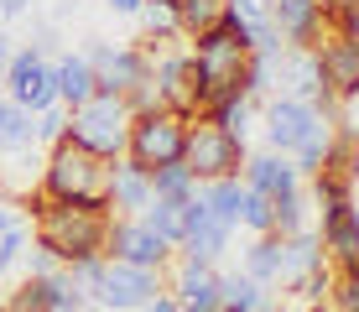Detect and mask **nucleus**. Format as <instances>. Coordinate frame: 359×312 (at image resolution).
I'll return each mask as SVG.
<instances>
[{"instance_id":"23","label":"nucleus","mask_w":359,"mask_h":312,"mask_svg":"<svg viewBox=\"0 0 359 312\" xmlns=\"http://www.w3.org/2000/svg\"><path fill=\"white\" fill-rule=\"evenodd\" d=\"M229 245H234V229L208 214L203 224H198V229H188V240L177 245V255H182V260H203V266H224Z\"/></svg>"},{"instance_id":"7","label":"nucleus","mask_w":359,"mask_h":312,"mask_svg":"<svg viewBox=\"0 0 359 312\" xmlns=\"http://www.w3.org/2000/svg\"><path fill=\"white\" fill-rule=\"evenodd\" d=\"M79 53L89 57V68L99 73V94L130 99L135 89L151 83V53H146V47H115V42H104V36H89Z\"/></svg>"},{"instance_id":"20","label":"nucleus","mask_w":359,"mask_h":312,"mask_svg":"<svg viewBox=\"0 0 359 312\" xmlns=\"http://www.w3.org/2000/svg\"><path fill=\"white\" fill-rule=\"evenodd\" d=\"M333 146H339V120H333V115H318L313 125H307L302 146H297V151H292V161H297V172H302V182H307V177H318V172L328 167Z\"/></svg>"},{"instance_id":"9","label":"nucleus","mask_w":359,"mask_h":312,"mask_svg":"<svg viewBox=\"0 0 359 312\" xmlns=\"http://www.w3.org/2000/svg\"><path fill=\"white\" fill-rule=\"evenodd\" d=\"M104 255H109V260H126V266L167 271L172 260H177V250H172L156 229H146V219H141V214H130V219H109Z\"/></svg>"},{"instance_id":"37","label":"nucleus","mask_w":359,"mask_h":312,"mask_svg":"<svg viewBox=\"0 0 359 312\" xmlns=\"http://www.w3.org/2000/svg\"><path fill=\"white\" fill-rule=\"evenodd\" d=\"M32 47H36V53H47V57H57V53H63L57 21H36V27H32Z\"/></svg>"},{"instance_id":"43","label":"nucleus","mask_w":359,"mask_h":312,"mask_svg":"<svg viewBox=\"0 0 359 312\" xmlns=\"http://www.w3.org/2000/svg\"><path fill=\"white\" fill-rule=\"evenodd\" d=\"M141 312H182V307H177V302H172V297L162 292V297H151V302H146Z\"/></svg>"},{"instance_id":"5","label":"nucleus","mask_w":359,"mask_h":312,"mask_svg":"<svg viewBox=\"0 0 359 312\" xmlns=\"http://www.w3.org/2000/svg\"><path fill=\"white\" fill-rule=\"evenodd\" d=\"M245 156H250V146L234 141V135H224L214 120L198 115L188 125V151H182V167L193 172L198 182H219V177H240Z\"/></svg>"},{"instance_id":"29","label":"nucleus","mask_w":359,"mask_h":312,"mask_svg":"<svg viewBox=\"0 0 359 312\" xmlns=\"http://www.w3.org/2000/svg\"><path fill=\"white\" fill-rule=\"evenodd\" d=\"M151 193L156 198H172V203H188V198L198 193V177L182 167V161H167V167L151 172Z\"/></svg>"},{"instance_id":"11","label":"nucleus","mask_w":359,"mask_h":312,"mask_svg":"<svg viewBox=\"0 0 359 312\" xmlns=\"http://www.w3.org/2000/svg\"><path fill=\"white\" fill-rule=\"evenodd\" d=\"M318 120V109L313 104H302V99H292V94H271L266 104H261V135H266V151H281V156H292L297 146H302V135H307V125Z\"/></svg>"},{"instance_id":"16","label":"nucleus","mask_w":359,"mask_h":312,"mask_svg":"<svg viewBox=\"0 0 359 312\" xmlns=\"http://www.w3.org/2000/svg\"><path fill=\"white\" fill-rule=\"evenodd\" d=\"M318 62H323V83L339 99H354L359 94V36L328 32L323 42H318Z\"/></svg>"},{"instance_id":"33","label":"nucleus","mask_w":359,"mask_h":312,"mask_svg":"<svg viewBox=\"0 0 359 312\" xmlns=\"http://www.w3.org/2000/svg\"><path fill=\"white\" fill-rule=\"evenodd\" d=\"M63 135H68V109L63 104H47V109H36V115H32V141L42 146V151H47V146H57Z\"/></svg>"},{"instance_id":"40","label":"nucleus","mask_w":359,"mask_h":312,"mask_svg":"<svg viewBox=\"0 0 359 312\" xmlns=\"http://www.w3.org/2000/svg\"><path fill=\"white\" fill-rule=\"evenodd\" d=\"M32 6H36V0H0V21H21V16H32Z\"/></svg>"},{"instance_id":"21","label":"nucleus","mask_w":359,"mask_h":312,"mask_svg":"<svg viewBox=\"0 0 359 312\" xmlns=\"http://www.w3.org/2000/svg\"><path fill=\"white\" fill-rule=\"evenodd\" d=\"M276 302V286H261L245 271H219V312H261Z\"/></svg>"},{"instance_id":"30","label":"nucleus","mask_w":359,"mask_h":312,"mask_svg":"<svg viewBox=\"0 0 359 312\" xmlns=\"http://www.w3.org/2000/svg\"><path fill=\"white\" fill-rule=\"evenodd\" d=\"M240 229L245 234H276V198L245 187V203H240Z\"/></svg>"},{"instance_id":"6","label":"nucleus","mask_w":359,"mask_h":312,"mask_svg":"<svg viewBox=\"0 0 359 312\" xmlns=\"http://www.w3.org/2000/svg\"><path fill=\"white\" fill-rule=\"evenodd\" d=\"M167 292V271H146V266H126V260H109L99 271V286L89 297V307L99 312H141L151 297Z\"/></svg>"},{"instance_id":"44","label":"nucleus","mask_w":359,"mask_h":312,"mask_svg":"<svg viewBox=\"0 0 359 312\" xmlns=\"http://www.w3.org/2000/svg\"><path fill=\"white\" fill-rule=\"evenodd\" d=\"M349 167H354V182H359V141H354V156H349Z\"/></svg>"},{"instance_id":"35","label":"nucleus","mask_w":359,"mask_h":312,"mask_svg":"<svg viewBox=\"0 0 359 312\" xmlns=\"http://www.w3.org/2000/svg\"><path fill=\"white\" fill-rule=\"evenodd\" d=\"M328 312H359V271H339L328 297Z\"/></svg>"},{"instance_id":"34","label":"nucleus","mask_w":359,"mask_h":312,"mask_svg":"<svg viewBox=\"0 0 359 312\" xmlns=\"http://www.w3.org/2000/svg\"><path fill=\"white\" fill-rule=\"evenodd\" d=\"M27 245H32V219L0 234V276H6V271H21V255H27Z\"/></svg>"},{"instance_id":"1","label":"nucleus","mask_w":359,"mask_h":312,"mask_svg":"<svg viewBox=\"0 0 359 312\" xmlns=\"http://www.w3.org/2000/svg\"><path fill=\"white\" fill-rule=\"evenodd\" d=\"M32 208V240L47 245L63 266H79V260H99L109 240V208L99 203H63V198H27Z\"/></svg>"},{"instance_id":"22","label":"nucleus","mask_w":359,"mask_h":312,"mask_svg":"<svg viewBox=\"0 0 359 312\" xmlns=\"http://www.w3.org/2000/svg\"><path fill=\"white\" fill-rule=\"evenodd\" d=\"M198 120V115H193ZM203 120H214L224 135H234V141H250V130L261 125V99H250V94H229V99H219V104H208L203 109Z\"/></svg>"},{"instance_id":"45","label":"nucleus","mask_w":359,"mask_h":312,"mask_svg":"<svg viewBox=\"0 0 359 312\" xmlns=\"http://www.w3.org/2000/svg\"><path fill=\"white\" fill-rule=\"evenodd\" d=\"M261 312H287V307H281V302H271V307H261Z\"/></svg>"},{"instance_id":"8","label":"nucleus","mask_w":359,"mask_h":312,"mask_svg":"<svg viewBox=\"0 0 359 312\" xmlns=\"http://www.w3.org/2000/svg\"><path fill=\"white\" fill-rule=\"evenodd\" d=\"M0 94L6 99H16L21 109H47V104H57V73H53V57L47 53H36V47H16L11 53V68H6V83H0Z\"/></svg>"},{"instance_id":"26","label":"nucleus","mask_w":359,"mask_h":312,"mask_svg":"<svg viewBox=\"0 0 359 312\" xmlns=\"http://www.w3.org/2000/svg\"><path fill=\"white\" fill-rule=\"evenodd\" d=\"M198 198L208 203V214L229 229H240V203H245V182L240 177H219V182H198Z\"/></svg>"},{"instance_id":"14","label":"nucleus","mask_w":359,"mask_h":312,"mask_svg":"<svg viewBox=\"0 0 359 312\" xmlns=\"http://www.w3.org/2000/svg\"><path fill=\"white\" fill-rule=\"evenodd\" d=\"M151 172L130 156H115L109 161V182H104V208L109 219H130V214H146L151 208Z\"/></svg>"},{"instance_id":"47","label":"nucleus","mask_w":359,"mask_h":312,"mask_svg":"<svg viewBox=\"0 0 359 312\" xmlns=\"http://www.w3.org/2000/svg\"><path fill=\"white\" fill-rule=\"evenodd\" d=\"M0 312H11V307H6V297H0Z\"/></svg>"},{"instance_id":"15","label":"nucleus","mask_w":359,"mask_h":312,"mask_svg":"<svg viewBox=\"0 0 359 312\" xmlns=\"http://www.w3.org/2000/svg\"><path fill=\"white\" fill-rule=\"evenodd\" d=\"M151 53V89L162 99L167 109H182V115H193V53L188 47H146Z\"/></svg>"},{"instance_id":"18","label":"nucleus","mask_w":359,"mask_h":312,"mask_svg":"<svg viewBox=\"0 0 359 312\" xmlns=\"http://www.w3.org/2000/svg\"><path fill=\"white\" fill-rule=\"evenodd\" d=\"M323 266H328V250H323L318 224H307L297 234H281V292L297 286L302 276H313V271H323Z\"/></svg>"},{"instance_id":"10","label":"nucleus","mask_w":359,"mask_h":312,"mask_svg":"<svg viewBox=\"0 0 359 312\" xmlns=\"http://www.w3.org/2000/svg\"><path fill=\"white\" fill-rule=\"evenodd\" d=\"M318 214V234H323L328 266L333 271H359V203L344 198V203H323Z\"/></svg>"},{"instance_id":"41","label":"nucleus","mask_w":359,"mask_h":312,"mask_svg":"<svg viewBox=\"0 0 359 312\" xmlns=\"http://www.w3.org/2000/svg\"><path fill=\"white\" fill-rule=\"evenodd\" d=\"M11 53H16V36L0 27V83H6V68H11Z\"/></svg>"},{"instance_id":"27","label":"nucleus","mask_w":359,"mask_h":312,"mask_svg":"<svg viewBox=\"0 0 359 312\" xmlns=\"http://www.w3.org/2000/svg\"><path fill=\"white\" fill-rule=\"evenodd\" d=\"M27 146H36L32 141V109H21L16 99H6L0 94V151H27Z\"/></svg>"},{"instance_id":"46","label":"nucleus","mask_w":359,"mask_h":312,"mask_svg":"<svg viewBox=\"0 0 359 312\" xmlns=\"http://www.w3.org/2000/svg\"><path fill=\"white\" fill-rule=\"evenodd\" d=\"M323 6H328V11H339V6H344V0H323Z\"/></svg>"},{"instance_id":"48","label":"nucleus","mask_w":359,"mask_h":312,"mask_svg":"<svg viewBox=\"0 0 359 312\" xmlns=\"http://www.w3.org/2000/svg\"><path fill=\"white\" fill-rule=\"evenodd\" d=\"M0 161H6V151H0Z\"/></svg>"},{"instance_id":"39","label":"nucleus","mask_w":359,"mask_h":312,"mask_svg":"<svg viewBox=\"0 0 359 312\" xmlns=\"http://www.w3.org/2000/svg\"><path fill=\"white\" fill-rule=\"evenodd\" d=\"M16 224H27V219H21V203H16L11 193H0V234L16 229Z\"/></svg>"},{"instance_id":"32","label":"nucleus","mask_w":359,"mask_h":312,"mask_svg":"<svg viewBox=\"0 0 359 312\" xmlns=\"http://www.w3.org/2000/svg\"><path fill=\"white\" fill-rule=\"evenodd\" d=\"M177 16H182V36H198L224 16V0H177Z\"/></svg>"},{"instance_id":"25","label":"nucleus","mask_w":359,"mask_h":312,"mask_svg":"<svg viewBox=\"0 0 359 312\" xmlns=\"http://www.w3.org/2000/svg\"><path fill=\"white\" fill-rule=\"evenodd\" d=\"M68 286H73L68 271H57V276H21V286L6 297V307H11V312H47L57 297L68 292Z\"/></svg>"},{"instance_id":"42","label":"nucleus","mask_w":359,"mask_h":312,"mask_svg":"<svg viewBox=\"0 0 359 312\" xmlns=\"http://www.w3.org/2000/svg\"><path fill=\"white\" fill-rule=\"evenodd\" d=\"M104 6H109V11H115V16H130V21H135V11H141V6H146V0H104Z\"/></svg>"},{"instance_id":"28","label":"nucleus","mask_w":359,"mask_h":312,"mask_svg":"<svg viewBox=\"0 0 359 312\" xmlns=\"http://www.w3.org/2000/svg\"><path fill=\"white\" fill-rule=\"evenodd\" d=\"M141 219H146V229H156L172 250L188 240V214H182V203H172V198H151V208H146Z\"/></svg>"},{"instance_id":"24","label":"nucleus","mask_w":359,"mask_h":312,"mask_svg":"<svg viewBox=\"0 0 359 312\" xmlns=\"http://www.w3.org/2000/svg\"><path fill=\"white\" fill-rule=\"evenodd\" d=\"M240 271L261 286H281V234H250V245L240 250Z\"/></svg>"},{"instance_id":"38","label":"nucleus","mask_w":359,"mask_h":312,"mask_svg":"<svg viewBox=\"0 0 359 312\" xmlns=\"http://www.w3.org/2000/svg\"><path fill=\"white\" fill-rule=\"evenodd\" d=\"M333 32H344V36H359V0H344V6L333 11Z\"/></svg>"},{"instance_id":"3","label":"nucleus","mask_w":359,"mask_h":312,"mask_svg":"<svg viewBox=\"0 0 359 312\" xmlns=\"http://www.w3.org/2000/svg\"><path fill=\"white\" fill-rule=\"evenodd\" d=\"M188 125L193 115H182V109H141V115L130 120V135H126V156L141 161L146 172L167 167V161H182V151H188Z\"/></svg>"},{"instance_id":"19","label":"nucleus","mask_w":359,"mask_h":312,"mask_svg":"<svg viewBox=\"0 0 359 312\" xmlns=\"http://www.w3.org/2000/svg\"><path fill=\"white\" fill-rule=\"evenodd\" d=\"M53 73H57V104L63 109H79V104H89L99 94V73L89 68V57H83L79 47H73V53H57Z\"/></svg>"},{"instance_id":"36","label":"nucleus","mask_w":359,"mask_h":312,"mask_svg":"<svg viewBox=\"0 0 359 312\" xmlns=\"http://www.w3.org/2000/svg\"><path fill=\"white\" fill-rule=\"evenodd\" d=\"M21 271H27V276H57V271H63V260L53 255V250L47 245H27V255H21Z\"/></svg>"},{"instance_id":"4","label":"nucleus","mask_w":359,"mask_h":312,"mask_svg":"<svg viewBox=\"0 0 359 312\" xmlns=\"http://www.w3.org/2000/svg\"><path fill=\"white\" fill-rule=\"evenodd\" d=\"M130 120H135V109H130L120 94H94L89 104L68 109V135H73L79 146H89L94 156L115 161V156H126Z\"/></svg>"},{"instance_id":"31","label":"nucleus","mask_w":359,"mask_h":312,"mask_svg":"<svg viewBox=\"0 0 359 312\" xmlns=\"http://www.w3.org/2000/svg\"><path fill=\"white\" fill-rule=\"evenodd\" d=\"M313 224V198H307V187H297V193H281L276 198V234H297Z\"/></svg>"},{"instance_id":"12","label":"nucleus","mask_w":359,"mask_h":312,"mask_svg":"<svg viewBox=\"0 0 359 312\" xmlns=\"http://www.w3.org/2000/svg\"><path fill=\"white\" fill-rule=\"evenodd\" d=\"M271 27L287 47H318L333 32V11L323 0H271Z\"/></svg>"},{"instance_id":"2","label":"nucleus","mask_w":359,"mask_h":312,"mask_svg":"<svg viewBox=\"0 0 359 312\" xmlns=\"http://www.w3.org/2000/svg\"><path fill=\"white\" fill-rule=\"evenodd\" d=\"M104 182H109V161L94 156L89 146H79L73 135H63L57 146H47L42 161V198H63V203H99L104 208Z\"/></svg>"},{"instance_id":"17","label":"nucleus","mask_w":359,"mask_h":312,"mask_svg":"<svg viewBox=\"0 0 359 312\" xmlns=\"http://www.w3.org/2000/svg\"><path fill=\"white\" fill-rule=\"evenodd\" d=\"M240 182L255 187V193H266V198H281V193H297V187H302V172L281 151H250L245 167H240Z\"/></svg>"},{"instance_id":"13","label":"nucleus","mask_w":359,"mask_h":312,"mask_svg":"<svg viewBox=\"0 0 359 312\" xmlns=\"http://www.w3.org/2000/svg\"><path fill=\"white\" fill-rule=\"evenodd\" d=\"M167 297L182 312H219V266L203 260H172L167 266Z\"/></svg>"}]
</instances>
